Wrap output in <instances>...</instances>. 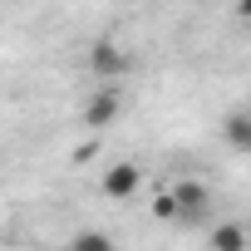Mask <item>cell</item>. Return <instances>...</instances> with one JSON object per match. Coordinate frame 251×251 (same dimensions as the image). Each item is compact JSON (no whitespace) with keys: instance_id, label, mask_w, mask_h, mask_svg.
<instances>
[{"instance_id":"obj_9","label":"cell","mask_w":251,"mask_h":251,"mask_svg":"<svg viewBox=\"0 0 251 251\" xmlns=\"http://www.w3.org/2000/svg\"><path fill=\"white\" fill-rule=\"evenodd\" d=\"M236 20H246V25H251V0H236Z\"/></svg>"},{"instance_id":"obj_7","label":"cell","mask_w":251,"mask_h":251,"mask_svg":"<svg viewBox=\"0 0 251 251\" xmlns=\"http://www.w3.org/2000/svg\"><path fill=\"white\" fill-rule=\"evenodd\" d=\"M69 251H118V241L108 231H74L69 236Z\"/></svg>"},{"instance_id":"obj_3","label":"cell","mask_w":251,"mask_h":251,"mask_svg":"<svg viewBox=\"0 0 251 251\" xmlns=\"http://www.w3.org/2000/svg\"><path fill=\"white\" fill-rule=\"evenodd\" d=\"M89 69L108 84V79H123L128 74V54H123V45H113V40H94L89 45Z\"/></svg>"},{"instance_id":"obj_8","label":"cell","mask_w":251,"mask_h":251,"mask_svg":"<svg viewBox=\"0 0 251 251\" xmlns=\"http://www.w3.org/2000/svg\"><path fill=\"white\" fill-rule=\"evenodd\" d=\"M153 212H158V222H177V212H173V197H168V192L153 202Z\"/></svg>"},{"instance_id":"obj_4","label":"cell","mask_w":251,"mask_h":251,"mask_svg":"<svg viewBox=\"0 0 251 251\" xmlns=\"http://www.w3.org/2000/svg\"><path fill=\"white\" fill-rule=\"evenodd\" d=\"M118 113H123V99H118V89H113V84L94 89V94H89V103H84V123H89V128H108Z\"/></svg>"},{"instance_id":"obj_1","label":"cell","mask_w":251,"mask_h":251,"mask_svg":"<svg viewBox=\"0 0 251 251\" xmlns=\"http://www.w3.org/2000/svg\"><path fill=\"white\" fill-rule=\"evenodd\" d=\"M168 197H173L177 226H202V222L212 217V192H207V182H197V177L173 182V187H168Z\"/></svg>"},{"instance_id":"obj_2","label":"cell","mask_w":251,"mask_h":251,"mask_svg":"<svg viewBox=\"0 0 251 251\" xmlns=\"http://www.w3.org/2000/svg\"><path fill=\"white\" fill-rule=\"evenodd\" d=\"M138 187H143V168H138V163H108V173H103V182H99V192L113 197V202H128Z\"/></svg>"},{"instance_id":"obj_5","label":"cell","mask_w":251,"mask_h":251,"mask_svg":"<svg viewBox=\"0 0 251 251\" xmlns=\"http://www.w3.org/2000/svg\"><path fill=\"white\" fill-rule=\"evenodd\" d=\"M246 226L241 222H212V231H207V246L212 251H246Z\"/></svg>"},{"instance_id":"obj_6","label":"cell","mask_w":251,"mask_h":251,"mask_svg":"<svg viewBox=\"0 0 251 251\" xmlns=\"http://www.w3.org/2000/svg\"><path fill=\"white\" fill-rule=\"evenodd\" d=\"M222 138H226L236 153H251V108H236V113H226V123H222Z\"/></svg>"},{"instance_id":"obj_10","label":"cell","mask_w":251,"mask_h":251,"mask_svg":"<svg viewBox=\"0 0 251 251\" xmlns=\"http://www.w3.org/2000/svg\"><path fill=\"white\" fill-rule=\"evenodd\" d=\"M133 5H143V0H133Z\"/></svg>"}]
</instances>
